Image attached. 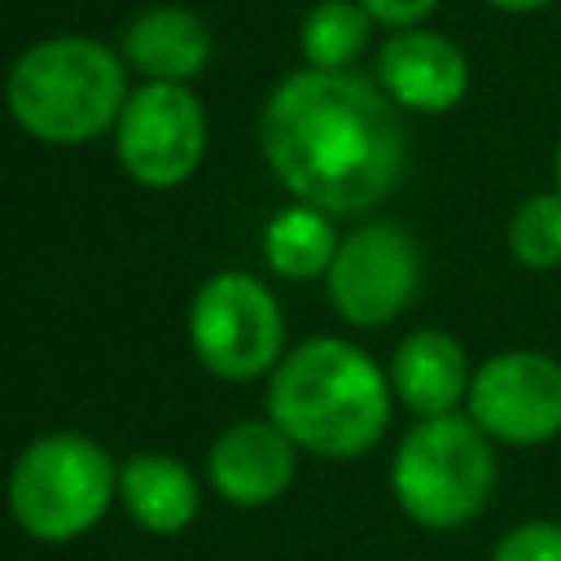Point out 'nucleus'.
<instances>
[{
  "mask_svg": "<svg viewBox=\"0 0 561 561\" xmlns=\"http://www.w3.org/2000/svg\"><path fill=\"white\" fill-rule=\"evenodd\" d=\"M272 175L324 215L377 206L403 171L394 101L351 70H298L276 83L259 118Z\"/></svg>",
  "mask_w": 561,
  "mask_h": 561,
  "instance_id": "f257e3e1",
  "label": "nucleus"
},
{
  "mask_svg": "<svg viewBox=\"0 0 561 561\" xmlns=\"http://www.w3.org/2000/svg\"><path fill=\"white\" fill-rule=\"evenodd\" d=\"M118 500L149 535H180L197 517V482L167 451H136L118 465Z\"/></svg>",
  "mask_w": 561,
  "mask_h": 561,
  "instance_id": "ddd939ff",
  "label": "nucleus"
},
{
  "mask_svg": "<svg viewBox=\"0 0 561 561\" xmlns=\"http://www.w3.org/2000/svg\"><path fill=\"white\" fill-rule=\"evenodd\" d=\"M390 491L399 508L430 530H456L473 522L495 491V451L473 416L416 421L390 460Z\"/></svg>",
  "mask_w": 561,
  "mask_h": 561,
  "instance_id": "20e7f679",
  "label": "nucleus"
},
{
  "mask_svg": "<svg viewBox=\"0 0 561 561\" xmlns=\"http://www.w3.org/2000/svg\"><path fill=\"white\" fill-rule=\"evenodd\" d=\"M9 114L48 145H83L118 123L127 105L123 61L83 35H57L26 48L4 83Z\"/></svg>",
  "mask_w": 561,
  "mask_h": 561,
  "instance_id": "7ed1b4c3",
  "label": "nucleus"
},
{
  "mask_svg": "<svg viewBox=\"0 0 561 561\" xmlns=\"http://www.w3.org/2000/svg\"><path fill=\"white\" fill-rule=\"evenodd\" d=\"M421 285V254L416 241L399 224H368L355 228L329 267V302L342 320L359 329L390 324Z\"/></svg>",
  "mask_w": 561,
  "mask_h": 561,
  "instance_id": "6e6552de",
  "label": "nucleus"
},
{
  "mask_svg": "<svg viewBox=\"0 0 561 561\" xmlns=\"http://www.w3.org/2000/svg\"><path fill=\"white\" fill-rule=\"evenodd\" d=\"M368 9L359 0H320L302 18V57L311 70H346L368 44Z\"/></svg>",
  "mask_w": 561,
  "mask_h": 561,
  "instance_id": "dca6fc26",
  "label": "nucleus"
},
{
  "mask_svg": "<svg viewBox=\"0 0 561 561\" xmlns=\"http://www.w3.org/2000/svg\"><path fill=\"white\" fill-rule=\"evenodd\" d=\"M469 359L460 342L443 329H416L399 342L390 359V390L412 408L421 421L425 416H447L456 412L460 399H469Z\"/></svg>",
  "mask_w": 561,
  "mask_h": 561,
  "instance_id": "f8f14e48",
  "label": "nucleus"
},
{
  "mask_svg": "<svg viewBox=\"0 0 561 561\" xmlns=\"http://www.w3.org/2000/svg\"><path fill=\"white\" fill-rule=\"evenodd\" d=\"M364 9H368V18H377V22H386V26H412V22H421L438 0H359Z\"/></svg>",
  "mask_w": 561,
  "mask_h": 561,
  "instance_id": "6ab92c4d",
  "label": "nucleus"
},
{
  "mask_svg": "<svg viewBox=\"0 0 561 561\" xmlns=\"http://www.w3.org/2000/svg\"><path fill=\"white\" fill-rule=\"evenodd\" d=\"M377 79L394 105L443 114L460 105L469 88V61L451 39L434 31H399L377 57Z\"/></svg>",
  "mask_w": 561,
  "mask_h": 561,
  "instance_id": "9b49d317",
  "label": "nucleus"
},
{
  "mask_svg": "<svg viewBox=\"0 0 561 561\" xmlns=\"http://www.w3.org/2000/svg\"><path fill=\"white\" fill-rule=\"evenodd\" d=\"M557 193H561V145H557Z\"/></svg>",
  "mask_w": 561,
  "mask_h": 561,
  "instance_id": "412c9836",
  "label": "nucleus"
},
{
  "mask_svg": "<svg viewBox=\"0 0 561 561\" xmlns=\"http://www.w3.org/2000/svg\"><path fill=\"white\" fill-rule=\"evenodd\" d=\"M118 162L145 188L184 184L206 153V114L184 83H145L127 92L114 123Z\"/></svg>",
  "mask_w": 561,
  "mask_h": 561,
  "instance_id": "0eeeda50",
  "label": "nucleus"
},
{
  "mask_svg": "<svg viewBox=\"0 0 561 561\" xmlns=\"http://www.w3.org/2000/svg\"><path fill=\"white\" fill-rule=\"evenodd\" d=\"M508 250L522 267H561V193H535L513 210Z\"/></svg>",
  "mask_w": 561,
  "mask_h": 561,
  "instance_id": "f3484780",
  "label": "nucleus"
},
{
  "mask_svg": "<svg viewBox=\"0 0 561 561\" xmlns=\"http://www.w3.org/2000/svg\"><path fill=\"white\" fill-rule=\"evenodd\" d=\"M188 342L206 373L250 381L272 373L285 355V316L272 289L245 272H215L188 307Z\"/></svg>",
  "mask_w": 561,
  "mask_h": 561,
  "instance_id": "423d86ee",
  "label": "nucleus"
},
{
  "mask_svg": "<svg viewBox=\"0 0 561 561\" xmlns=\"http://www.w3.org/2000/svg\"><path fill=\"white\" fill-rule=\"evenodd\" d=\"M337 237H333V224L324 210L307 206V202H294L285 206L280 215L267 219L263 228V254H267V267L285 280H311V276H329L333 267V254H337Z\"/></svg>",
  "mask_w": 561,
  "mask_h": 561,
  "instance_id": "2eb2a0df",
  "label": "nucleus"
},
{
  "mask_svg": "<svg viewBox=\"0 0 561 561\" xmlns=\"http://www.w3.org/2000/svg\"><path fill=\"white\" fill-rule=\"evenodd\" d=\"M486 4H495V9H508V13H535V9H543L548 0H486Z\"/></svg>",
  "mask_w": 561,
  "mask_h": 561,
  "instance_id": "aec40b11",
  "label": "nucleus"
},
{
  "mask_svg": "<svg viewBox=\"0 0 561 561\" xmlns=\"http://www.w3.org/2000/svg\"><path fill=\"white\" fill-rule=\"evenodd\" d=\"M118 495V469L88 434H44L26 443L9 469L13 522L44 543L88 535Z\"/></svg>",
  "mask_w": 561,
  "mask_h": 561,
  "instance_id": "39448f33",
  "label": "nucleus"
},
{
  "mask_svg": "<svg viewBox=\"0 0 561 561\" xmlns=\"http://www.w3.org/2000/svg\"><path fill=\"white\" fill-rule=\"evenodd\" d=\"M127 61L153 83H184L210 61V31L193 9L162 4L127 26Z\"/></svg>",
  "mask_w": 561,
  "mask_h": 561,
  "instance_id": "4468645a",
  "label": "nucleus"
},
{
  "mask_svg": "<svg viewBox=\"0 0 561 561\" xmlns=\"http://www.w3.org/2000/svg\"><path fill=\"white\" fill-rule=\"evenodd\" d=\"M491 561H561V522H522L513 526Z\"/></svg>",
  "mask_w": 561,
  "mask_h": 561,
  "instance_id": "a211bd4d",
  "label": "nucleus"
},
{
  "mask_svg": "<svg viewBox=\"0 0 561 561\" xmlns=\"http://www.w3.org/2000/svg\"><path fill=\"white\" fill-rule=\"evenodd\" d=\"M267 421L280 425L294 447L324 460H351L386 434L390 381L359 346L342 337H307L272 368Z\"/></svg>",
  "mask_w": 561,
  "mask_h": 561,
  "instance_id": "f03ea898",
  "label": "nucleus"
},
{
  "mask_svg": "<svg viewBox=\"0 0 561 561\" xmlns=\"http://www.w3.org/2000/svg\"><path fill=\"white\" fill-rule=\"evenodd\" d=\"M469 416L486 438L535 447L561 434V364L539 351L491 355L469 381Z\"/></svg>",
  "mask_w": 561,
  "mask_h": 561,
  "instance_id": "1a4fd4ad",
  "label": "nucleus"
},
{
  "mask_svg": "<svg viewBox=\"0 0 561 561\" xmlns=\"http://www.w3.org/2000/svg\"><path fill=\"white\" fill-rule=\"evenodd\" d=\"M294 438L272 425V421H237L228 425L206 465H210V486L237 504V508H263L272 500H280L294 482Z\"/></svg>",
  "mask_w": 561,
  "mask_h": 561,
  "instance_id": "9d476101",
  "label": "nucleus"
}]
</instances>
